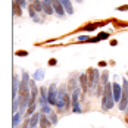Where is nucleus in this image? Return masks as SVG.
<instances>
[{"label": "nucleus", "mask_w": 128, "mask_h": 128, "mask_svg": "<svg viewBox=\"0 0 128 128\" xmlns=\"http://www.w3.org/2000/svg\"><path fill=\"white\" fill-rule=\"evenodd\" d=\"M43 10L47 13V15H52V13L54 12L53 6H50V3H47V2H43Z\"/></svg>", "instance_id": "obj_1"}, {"label": "nucleus", "mask_w": 128, "mask_h": 128, "mask_svg": "<svg viewBox=\"0 0 128 128\" xmlns=\"http://www.w3.org/2000/svg\"><path fill=\"white\" fill-rule=\"evenodd\" d=\"M108 37H109V34H108V32H100V34H99V36H97L96 38H91L90 41H93V43H96V41H99V40H106Z\"/></svg>", "instance_id": "obj_2"}, {"label": "nucleus", "mask_w": 128, "mask_h": 128, "mask_svg": "<svg viewBox=\"0 0 128 128\" xmlns=\"http://www.w3.org/2000/svg\"><path fill=\"white\" fill-rule=\"evenodd\" d=\"M13 13H15V15H18V16H21V15H22L21 6H18V3H16V2H13Z\"/></svg>", "instance_id": "obj_3"}, {"label": "nucleus", "mask_w": 128, "mask_h": 128, "mask_svg": "<svg viewBox=\"0 0 128 128\" xmlns=\"http://www.w3.org/2000/svg\"><path fill=\"white\" fill-rule=\"evenodd\" d=\"M80 81H81V86H82V88H84V91H86V90H87V75L82 74V75L80 77Z\"/></svg>", "instance_id": "obj_4"}, {"label": "nucleus", "mask_w": 128, "mask_h": 128, "mask_svg": "<svg viewBox=\"0 0 128 128\" xmlns=\"http://www.w3.org/2000/svg\"><path fill=\"white\" fill-rule=\"evenodd\" d=\"M97 25H96V22L94 24H88V25H84L81 30H84V31H93V30H96Z\"/></svg>", "instance_id": "obj_5"}, {"label": "nucleus", "mask_w": 128, "mask_h": 128, "mask_svg": "<svg viewBox=\"0 0 128 128\" xmlns=\"http://www.w3.org/2000/svg\"><path fill=\"white\" fill-rule=\"evenodd\" d=\"M112 22H116V26H119V28H122V26H128V22H125V21H118V19H112Z\"/></svg>", "instance_id": "obj_6"}, {"label": "nucleus", "mask_w": 128, "mask_h": 128, "mask_svg": "<svg viewBox=\"0 0 128 128\" xmlns=\"http://www.w3.org/2000/svg\"><path fill=\"white\" fill-rule=\"evenodd\" d=\"M28 53H26L25 50H19V52H16V56H26Z\"/></svg>", "instance_id": "obj_7"}, {"label": "nucleus", "mask_w": 128, "mask_h": 128, "mask_svg": "<svg viewBox=\"0 0 128 128\" xmlns=\"http://www.w3.org/2000/svg\"><path fill=\"white\" fill-rule=\"evenodd\" d=\"M118 10H128V6H127V4H124V6H119V8H118Z\"/></svg>", "instance_id": "obj_8"}, {"label": "nucleus", "mask_w": 128, "mask_h": 128, "mask_svg": "<svg viewBox=\"0 0 128 128\" xmlns=\"http://www.w3.org/2000/svg\"><path fill=\"white\" fill-rule=\"evenodd\" d=\"M16 3H19V6H25V0H15Z\"/></svg>", "instance_id": "obj_9"}, {"label": "nucleus", "mask_w": 128, "mask_h": 128, "mask_svg": "<svg viewBox=\"0 0 128 128\" xmlns=\"http://www.w3.org/2000/svg\"><path fill=\"white\" fill-rule=\"evenodd\" d=\"M56 64H58L56 59H50V60H49V65H50V66H53V65H56Z\"/></svg>", "instance_id": "obj_10"}, {"label": "nucleus", "mask_w": 128, "mask_h": 128, "mask_svg": "<svg viewBox=\"0 0 128 128\" xmlns=\"http://www.w3.org/2000/svg\"><path fill=\"white\" fill-rule=\"evenodd\" d=\"M78 40H80V41H84V40H90L88 37H84V36H82V37H78Z\"/></svg>", "instance_id": "obj_11"}, {"label": "nucleus", "mask_w": 128, "mask_h": 128, "mask_svg": "<svg viewBox=\"0 0 128 128\" xmlns=\"http://www.w3.org/2000/svg\"><path fill=\"white\" fill-rule=\"evenodd\" d=\"M116 44H118V41H116V40H112V41H110V46H116Z\"/></svg>", "instance_id": "obj_12"}, {"label": "nucleus", "mask_w": 128, "mask_h": 128, "mask_svg": "<svg viewBox=\"0 0 128 128\" xmlns=\"http://www.w3.org/2000/svg\"><path fill=\"white\" fill-rule=\"evenodd\" d=\"M127 121H128V118H127Z\"/></svg>", "instance_id": "obj_13"}]
</instances>
